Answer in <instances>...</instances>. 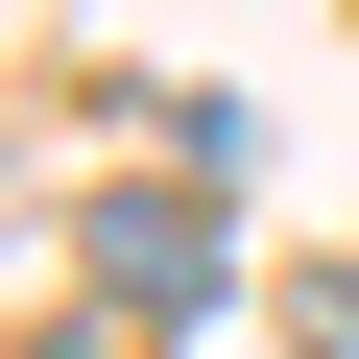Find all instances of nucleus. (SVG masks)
<instances>
[{"label": "nucleus", "instance_id": "nucleus-1", "mask_svg": "<svg viewBox=\"0 0 359 359\" xmlns=\"http://www.w3.org/2000/svg\"><path fill=\"white\" fill-rule=\"evenodd\" d=\"M216 192H96V287H144V311H216Z\"/></svg>", "mask_w": 359, "mask_h": 359}]
</instances>
